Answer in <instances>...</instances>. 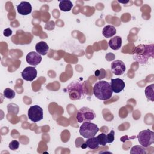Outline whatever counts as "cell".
<instances>
[{"label":"cell","mask_w":154,"mask_h":154,"mask_svg":"<svg viewBox=\"0 0 154 154\" xmlns=\"http://www.w3.org/2000/svg\"><path fill=\"white\" fill-rule=\"evenodd\" d=\"M153 44L138 45L132 53L133 59L140 64L146 63L149 58H153Z\"/></svg>","instance_id":"obj_1"},{"label":"cell","mask_w":154,"mask_h":154,"mask_svg":"<svg viewBox=\"0 0 154 154\" xmlns=\"http://www.w3.org/2000/svg\"><path fill=\"white\" fill-rule=\"evenodd\" d=\"M65 90L68 93L69 98L72 100L84 99L86 96V90L84 82L78 79L70 82Z\"/></svg>","instance_id":"obj_2"},{"label":"cell","mask_w":154,"mask_h":154,"mask_svg":"<svg viewBox=\"0 0 154 154\" xmlns=\"http://www.w3.org/2000/svg\"><path fill=\"white\" fill-rule=\"evenodd\" d=\"M111 84L105 81L96 82L93 86V94L95 97L102 100L109 99L112 95Z\"/></svg>","instance_id":"obj_3"},{"label":"cell","mask_w":154,"mask_h":154,"mask_svg":"<svg viewBox=\"0 0 154 154\" xmlns=\"http://www.w3.org/2000/svg\"><path fill=\"white\" fill-rule=\"evenodd\" d=\"M98 126L90 122H84L79 128V134L84 138H89L94 137L99 132Z\"/></svg>","instance_id":"obj_4"},{"label":"cell","mask_w":154,"mask_h":154,"mask_svg":"<svg viewBox=\"0 0 154 154\" xmlns=\"http://www.w3.org/2000/svg\"><path fill=\"white\" fill-rule=\"evenodd\" d=\"M137 138L141 146L148 147L154 143V132L150 129L143 130L138 133Z\"/></svg>","instance_id":"obj_5"},{"label":"cell","mask_w":154,"mask_h":154,"mask_svg":"<svg viewBox=\"0 0 154 154\" xmlns=\"http://www.w3.org/2000/svg\"><path fill=\"white\" fill-rule=\"evenodd\" d=\"M96 117L94 111L88 107L83 106L77 112L76 120L79 123L84 122H90Z\"/></svg>","instance_id":"obj_6"},{"label":"cell","mask_w":154,"mask_h":154,"mask_svg":"<svg viewBox=\"0 0 154 154\" xmlns=\"http://www.w3.org/2000/svg\"><path fill=\"white\" fill-rule=\"evenodd\" d=\"M28 117L34 123L40 121L43 118V109L37 105L30 106L28 111Z\"/></svg>","instance_id":"obj_7"},{"label":"cell","mask_w":154,"mask_h":154,"mask_svg":"<svg viewBox=\"0 0 154 154\" xmlns=\"http://www.w3.org/2000/svg\"><path fill=\"white\" fill-rule=\"evenodd\" d=\"M111 69L112 72L117 76L123 75L126 70V66L125 63L119 60H117L111 63Z\"/></svg>","instance_id":"obj_8"},{"label":"cell","mask_w":154,"mask_h":154,"mask_svg":"<svg viewBox=\"0 0 154 154\" xmlns=\"http://www.w3.org/2000/svg\"><path fill=\"white\" fill-rule=\"evenodd\" d=\"M37 75V71L34 67H26L22 71L21 75L22 78L27 81H32Z\"/></svg>","instance_id":"obj_9"},{"label":"cell","mask_w":154,"mask_h":154,"mask_svg":"<svg viewBox=\"0 0 154 154\" xmlns=\"http://www.w3.org/2000/svg\"><path fill=\"white\" fill-rule=\"evenodd\" d=\"M42 58L41 55H40L37 52L32 51L29 52L26 56V62L31 66H37L42 61Z\"/></svg>","instance_id":"obj_10"},{"label":"cell","mask_w":154,"mask_h":154,"mask_svg":"<svg viewBox=\"0 0 154 154\" xmlns=\"http://www.w3.org/2000/svg\"><path fill=\"white\" fill-rule=\"evenodd\" d=\"M111 87L113 92L119 93L125 87V83L122 79L116 78L111 79Z\"/></svg>","instance_id":"obj_11"},{"label":"cell","mask_w":154,"mask_h":154,"mask_svg":"<svg viewBox=\"0 0 154 154\" xmlns=\"http://www.w3.org/2000/svg\"><path fill=\"white\" fill-rule=\"evenodd\" d=\"M17 12L23 16H26L31 13L32 6L31 4L27 1H22L17 6Z\"/></svg>","instance_id":"obj_12"},{"label":"cell","mask_w":154,"mask_h":154,"mask_svg":"<svg viewBox=\"0 0 154 154\" xmlns=\"http://www.w3.org/2000/svg\"><path fill=\"white\" fill-rule=\"evenodd\" d=\"M122 40L120 36H114L108 42L109 46L113 50H118L122 46Z\"/></svg>","instance_id":"obj_13"},{"label":"cell","mask_w":154,"mask_h":154,"mask_svg":"<svg viewBox=\"0 0 154 154\" xmlns=\"http://www.w3.org/2000/svg\"><path fill=\"white\" fill-rule=\"evenodd\" d=\"M35 50L37 53L42 55H45L47 54L49 51V46L48 44L43 41L39 42L35 45Z\"/></svg>","instance_id":"obj_14"},{"label":"cell","mask_w":154,"mask_h":154,"mask_svg":"<svg viewBox=\"0 0 154 154\" xmlns=\"http://www.w3.org/2000/svg\"><path fill=\"white\" fill-rule=\"evenodd\" d=\"M116 29L112 25H106L102 29V34L106 38H110L116 34Z\"/></svg>","instance_id":"obj_15"},{"label":"cell","mask_w":154,"mask_h":154,"mask_svg":"<svg viewBox=\"0 0 154 154\" xmlns=\"http://www.w3.org/2000/svg\"><path fill=\"white\" fill-rule=\"evenodd\" d=\"M73 5L70 0H63L60 1L59 8L63 11H69L72 8Z\"/></svg>","instance_id":"obj_16"},{"label":"cell","mask_w":154,"mask_h":154,"mask_svg":"<svg viewBox=\"0 0 154 154\" xmlns=\"http://www.w3.org/2000/svg\"><path fill=\"white\" fill-rule=\"evenodd\" d=\"M85 144L87 145V147H88L90 149H96L99 146L98 141L96 137H94L87 138V140L85 141Z\"/></svg>","instance_id":"obj_17"},{"label":"cell","mask_w":154,"mask_h":154,"mask_svg":"<svg viewBox=\"0 0 154 154\" xmlns=\"http://www.w3.org/2000/svg\"><path fill=\"white\" fill-rule=\"evenodd\" d=\"M145 94L148 100L152 102L154 101V84L149 85L146 87Z\"/></svg>","instance_id":"obj_18"},{"label":"cell","mask_w":154,"mask_h":154,"mask_svg":"<svg viewBox=\"0 0 154 154\" xmlns=\"http://www.w3.org/2000/svg\"><path fill=\"white\" fill-rule=\"evenodd\" d=\"M131 153H138V154H146L147 153L146 150L142 146L136 145L132 147L130 150Z\"/></svg>","instance_id":"obj_19"},{"label":"cell","mask_w":154,"mask_h":154,"mask_svg":"<svg viewBox=\"0 0 154 154\" xmlns=\"http://www.w3.org/2000/svg\"><path fill=\"white\" fill-rule=\"evenodd\" d=\"M3 95L5 97H6L7 99H12L15 97L16 93L13 90H12L10 88H7L4 90Z\"/></svg>","instance_id":"obj_20"},{"label":"cell","mask_w":154,"mask_h":154,"mask_svg":"<svg viewBox=\"0 0 154 154\" xmlns=\"http://www.w3.org/2000/svg\"><path fill=\"white\" fill-rule=\"evenodd\" d=\"M7 109L8 113H12L13 114H17L19 112V107L18 106L13 103H11L8 104Z\"/></svg>","instance_id":"obj_21"},{"label":"cell","mask_w":154,"mask_h":154,"mask_svg":"<svg viewBox=\"0 0 154 154\" xmlns=\"http://www.w3.org/2000/svg\"><path fill=\"white\" fill-rule=\"evenodd\" d=\"M96 138L98 141L99 145L102 146H105L107 144V140H106V135L104 133H101L99 135L96 137Z\"/></svg>","instance_id":"obj_22"},{"label":"cell","mask_w":154,"mask_h":154,"mask_svg":"<svg viewBox=\"0 0 154 154\" xmlns=\"http://www.w3.org/2000/svg\"><path fill=\"white\" fill-rule=\"evenodd\" d=\"M94 75L97 77L99 79H103L105 77V71L103 69H101L100 70H97L94 72Z\"/></svg>","instance_id":"obj_23"},{"label":"cell","mask_w":154,"mask_h":154,"mask_svg":"<svg viewBox=\"0 0 154 154\" xmlns=\"http://www.w3.org/2000/svg\"><path fill=\"white\" fill-rule=\"evenodd\" d=\"M19 144H19V142L18 141L13 140L10 143V144L8 145V147L11 150H16L19 148Z\"/></svg>","instance_id":"obj_24"},{"label":"cell","mask_w":154,"mask_h":154,"mask_svg":"<svg viewBox=\"0 0 154 154\" xmlns=\"http://www.w3.org/2000/svg\"><path fill=\"white\" fill-rule=\"evenodd\" d=\"M114 135L115 132L114 130H111V132L106 135V140L107 143H111L114 140Z\"/></svg>","instance_id":"obj_25"},{"label":"cell","mask_w":154,"mask_h":154,"mask_svg":"<svg viewBox=\"0 0 154 154\" xmlns=\"http://www.w3.org/2000/svg\"><path fill=\"white\" fill-rule=\"evenodd\" d=\"M3 34H4V35L5 37H9L12 34V31L10 28H6L4 30Z\"/></svg>","instance_id":"obj_26"},{"label":"cell","mask_w":154,"mask_h":154,"mask_svg":"<svg viewBox=\"0 0 154 154\" xmlns=\"http://www.w3.org/2000/svg\"><path fill=\"white\" fill-rule=\"evenodd\" d=\"M52 26V28H54V26H55V23H54V22H52V23H51V25H47V24H46V26H45V28L46 29H48V30H51V27L50 26Z\"/></svg>","instance_id":"obj_27"},{"label":"cell","mask_w":154,"mask_h":154,"mask_svg":"<svg viewBox=\"0 0 154 154\" xmlns=\"http://www.w3.org/2000/svg\"><path fill=\"white\" fill-rule=\"evenodd\" d=\"M82 145H83V146H81V147H82V148H83V149H85V147H87V145H86L85 143H84Z\"/></svg>","instance_id":"obj_28"}]
</instances>
